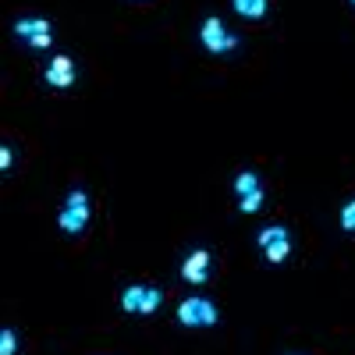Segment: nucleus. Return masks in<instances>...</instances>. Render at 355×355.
I'll list each match as a JSON object with an SVG mask.
<instances>
[{
  "label": "nucleus",
  "mask_w": 355,
  "mask_h": 355,
  "mask_svg": "<svg viewBox=\"0 0 355 355\" xmlns=\"http://www.w3.org/2000/svg\"><path fill=\"white\" fill-rule=\"evenodd\" d=\"M288 252H291V242H288V231L281 234V239H274L270 245L263 249V256H266V263H284L288 259Z\"/></svg>",
  "instance_id": "obj_9"
},
{
  "label": "nucleus",
  "mask_w": 355,
  "mask_h": 355,
  "mask_svg": "<svg viewBox=\"0 0 355 355\" xmlns=\"http://www.w3.org/2000/svg\"><path fill=\"white\" fill-rule=\"evenodd\" d=\"M341 227H345L348 234H355V199H348V202L341 206Z\"/></svg>",
  "instance_id": "obj_12"
},
{
  "label": "nucleus",
  "mask_w": 355,
  "mask_h": 355,
  "mask_svg": "<svg viewBox=\"0 0 355 355\" xmlns=\"http://www.w3.org/2000/svg\"><path fill=\"white\" fill-rule=\"evenodd\" d=\"M352 4H355V0H352Z\"/></svg>",
  "instance_id": "obj_16"
},
{
  "label": "nucleus",
  "mask_w": 355,
  "mask_h": 355,
  "mask_svg": "<svg viewBox=\"0 0 355 355\" xmlns=\"http://www.w3.org/2000/svg\"><path fill=\"white\" fill-rule=\"evenodd\" d=\"M199 40H202V46L210 50V53H231L234 46H239V36H231L227 28H224V21H220V18H214V15L202 21Z\"/></svg>",
  "instance_id": "obj_5"
},
{
  "label": "nucleus",
  "mask_w": 355,
  "mask_h": 355,
  "mask_svg": "<svg viewBox=\"0 0 355 355\" xmlns=\"http://www.w3.org/2000/svg\"><path fill=\"white\" fill-rule=\"evenodd\" d=\"M239 210H242V214H259V210H263V189L242 196V199H239Z\"/></svg>",
  "instance_id": "obj_11"
},
{
  "label": "nucleus",
  "mask_w": 355,
  "mask_h": 355,
  "mask_svg": "<svg viewBox=\"0 0 355 355\" xmlns=\"http://www.w3.org/2000/svg\"><path fill=\"white\" fill-rule=\"evenodd\" d=\"M46 85H53V89H71V82H75V64H71V57H64V53H57L53 61L46 64Z\"/></svg>",
  "instance_id": "obj_6"
},
{
  "label": "nucleus",
  "mask_w": 355,
  "mask_h": 355,
  "mask_svg": "<svg viewBox=\"0 0 355 355\" xmlns=\"http://www.w3.org/2000/svg\"><path fill=\"white\" fill-rule=\"evenodd\" d=\"M160 302H164V291L153 288V284H128V288L121 291V309H125V313L150 316V313L160 309Z\"/></svg>",
  "instance_id": "obj_1"
},
{
  "label": "nucleus",
  "mask_w": 355,
  "mask_h": 355,
  "mask_svg": "<svg viewBox=\"0 0 355 355\" xmlns=\"http://www.w3.org/2000/svg\"><path fill=\"white\" fill-rule=\"evenodd\" d=\"M11 164H15V153H11V146H4V150H0V167L8 171Z\"/></svg>",
  "instance_id": "obj_15"
},
{
  "label": "nucleus",
  "mask_w": 355,
  "mask_h": 355,
  "mask_svg": "<svg viewBox=\"0 0 355 355\" xmlns=\"http://www.w3.org/2000/svg\"><path fill=\"white\" fill-rule=\"evenodd\" d=\"M15 36L28 43L33 50H46L53 43V25L46 18H18L15 21Z\"/></svg>",
  "instance_id": "obj_4"
},
{
  "label": "nucleus",
  "mask_w": 355,
  "mask_h": 355,
  "mask_svg": "<svg viewBox=\"0 0 355 355\" xmlns=\"http://www.w3.org/2000/svg\"><path fill=\"white\" fill-rule=\"evenodd\" d=\"M281 234H284V227H281V224H274V227H263L256 242H259V249H266V245H270L274 239H281Z\"/></svg>",
  "instance_id": "obj_14"
},
{
  "label": "nucleus",
  "mask_w": 355,
  "mask_h": 355,
  "mask_svg": "<svg viewBox=\"0 0 355 355\" xmlns=\"http://www.w3.org/2000/svg\"><path fill=\"white\" fill-rule=\"evenodd\" d=\"M256 189H259V178L252 171H242L239 178H234V192H239V199L249 196V192H256Z\"/></svg>",
  "instance_id": "obj_10"
},
{
  "label": "nucleus",
  "mask_w": 355,
  "mask_h": 355,
  "mask_svg": "<svg viewBox=\"0 0 355 355\" xmlns=\"http://www.w3.org/2000/svg\"><path fill=\"white\" fill-rule=\"evenodd\" d=\"M182 277L189 284H206V277H210V252H206V249L189 252V259L182 263Z\"/></svg>",
  "instance_id": "obj_7"
},
{
  "label": "nucleus",
  "mask_w": 355,
  "mask_h": 355,
  "mask_svg": "<svg viewBox=\"0 0 355 355\" xmlns=\"http://www.w3.org/2000/svg\"><path fill=\"white\" fill-rule=\"evenodd\" d=\"M231 8L239 11L242 18H252V21H259V18L266 15V0H231Z\"/></svg>",
  "instance_id": "obj_8"
},
{
  "label": "nucleus",
  "mask_w": 355,
  "mask_h": 355,
  "mask_svg": "<svg viewBox=\"0 0 355 355\" xmlns=\"http://www.w3.org/2000/svg\"><path fill=\"white\" fill-rule=\"evenodd\" d=\"M57 224H61V231L64 234H82L85 231V224H89V196L85 192H68V199H64V210L57 214Z\"/></svg>",
  "instance_id": "obj_2"
},
{
  "label": "nucleus",
  "mask_w": 355,
  "mask_h": 355,
  "mask_svg": "<svg viewBox=\"0 0 355 355\" xmlns=\"http://www.w3.org/2000/svg\"><path fill=\"white\" fill-rule=\"evenodd\" d=\"M178 323H182V327H214L217 323V306L210 299L192 295V299H185L182 306H178Z\"/></svg>",
  "instance_id": "obj_3"
},
{
  "label": "nucleus",
  "mask_w": 355,
  "mask_h": 355,
  "mask_svg": "<svg viewBox=\"0 0 355 355\" xmlns=\"http://www.w3.org/2000/svg\"><path fill=\"white\" fill-rule=\"evenodd\" d=\"M18 352V338L11 327H4V334H0V355H15Z\"/></svg>",
  "instance_id": "obj_13"
}]
</instances>
